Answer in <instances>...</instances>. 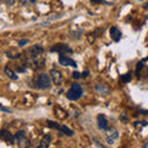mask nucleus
<instances>
[{
  "label": "nucleus",
  "instance_id": "nucleus-1",
  "mask_svg": "<svg viewBox=\"0 0 148 148\" xmlns=\"http://www.w3.org/2000/svg\"><path fill=\"white\" fill-rule=\"evenodd\" d=\"M25 66L31 67L32 69H40L45 67V56L42 54H36V56H31L30 58L26 59V64Z\"/></svg>",
  "mask_w": 148,
  "mask_h": 148
},
{
  "label": "nucleus",
  "instance_id": "nucleus-2",
  "mask_svg": "<svg viewBox=\"0 0 148 148\" xmlns=\"http://www.w3.org/2000/svg\"><path fill=\"white\" fill-rule=\"evenodd\" d=\"M82 95H83L82 85L80 84H77V83L72 84V86L69 88V90L67 92V98L69 100H78V99L82 98Z\"/></svg>",
  "mask_w": 148,
  "mask_h": 148
},
{
  "label": "nucleus",
  "instance_id": "nucleus-3",
  "mask_svg": "<svg viewBox=\"0 0 148 148\" xmlns=\"http://www.w3.org/2000/svg\"><path fill=\"white\" fill-rule=\"evenodd\" d=\"M51 83H52V79H51V77L48 74H46V73L38 74V77H37V86L40 89H48L51 86Z\"/></svg>",
  "mask_w": 148,
  "mask_h": 148
},
{
  "label": "nucleus",
  "instance_id": "nucleus-4",
  "mask_svg": "<svg viewBox=\"0 0 148 148\" xmlns=\"http://www.w3.org/2000/svg\"><path fill=\"white\" fill-rule=\"evenodd\" d=\"M119 136H120V132L117 128L110 127L106 130V142H108L109 145H114V143L119 140Z\"/></svg>",
  "mask_w": 148,
  "mask_h": 148
},
{
  "label": "nucleus",
  "instance_id": "nucleus-5",
  "mask_svg": "<svg viewBox=\"0 0 148 148\" xmlns=\"http://www.w3.org/2000/svg\"><path fill=\"white\" fill-rule=\"evenodd\" d=\"M15 141L17 143V146L20 148H27L30 146V140L25 136L24 131H18L15 135Z\"/></svg>",
  "mask_w": 148,
  "mask_h": 148
},
{
  "label": "nucleus",
  "instance_id": "nucleus-6",
  "mask_svg": "<svg viewBox=\"0 0 148 148\" xmlns=\"http://www.w3.org/2000/svg\"><path fill=\"white\" fill-rule=\"evenodd\" d=\"M49 77L51 79H52L53 84L54 85H61L62 84V80H63V74L58 71V69H52V71L49 72Z\"/></svg>",
  "mask_w": 148,
  "mask_h": 148
},
{
  "label": "nucleus",
  "instance_id": "nucleus-7",
  "mask_svg": "<svg viewBox=\"0 0 148 148\" xmlns=\"http://www.w3.org/2000/svg\"><path fill=\"white\" fill-rule=\"evenodd\" d=\"M51 51H52V52H58L59 54H63V53H72V52H73L72 48L69 47V46L63 45V43H58V45L53 46V47L51 48Z\"/></svg>",
  "mask_w": 148,
  "mask_h": 148
},
{
  "label": "nucleus",
  "instance_id": "nucleus-8",
  "mask_svg": "<svg viewBox=\"0 0 148 148\" xmlns=\"http://www.w3.org/2000/svg\"><path fill=\"white\" fill-rule=\"evenodd\" d=\"M59 64H62V66H72V67H74L75 68L77 67V63L73 61L72 58H69V57H67V56H64V54H59Z\"/></svg>",
  "mask_w": 148,
  "mask_h": 148
},
{
  "label": "nucleus",
  "instance_id": "nucleus-9",
  "mask_svg": "<svg viewBox=\"0 0 148 148\" xmlns=\"http://www.w3.org/2000/svg\"><path fill=\"white\" fill-rule=\"evenodd\" d=\"M0 138L8 143H14L15 141V136H12L8 130H0Z\"/></svg>",
  "mask_w": 148,
  "mask_h": 148
},
{
  "label": "nucleus",
  "instance_id": "nucleus-10",
  "mask_svg": "<svg viewBox=\"0 0 148 148\" xmlns=\"http://www.w3.org/2000/svg\"><path fill=\"white\" fill-rule=\"evenodd\" d=\"M98 126L100 130H108L109 128V121L104 114H100L98 116Z\"/></svg>",
  "mask_w": 148,
  "mask_h": 148
},
{
  "label": "nucleus",
  "instance_id": "nucleus-11",
  "mask_svg": "<svg viewBox=\"0 0 148 148\" xmlns=\"http://www.w3.org/2000/svg\"><path fill=\"white\" fill-rule=\"evenodd\" d=\"M51 141H52V136H51V135H45L42 137V140L40 141L38 146H37L36 148H48Z\"/></svg>",
  "mask_w": 148,
  "mask_h": 148
},
{
  "label": "nucleus",
  "instance_id": "nucleus-12",
  "mask_svg": "<svg viewBox=\"0 0 148 148\" xmlns=\"http://www.w3.org/2000/svg\"><path fill=\"white\" fill-rule=\"evenodd\" d=\"M110 35H111V38H112L115 42H119L121 40V31H120L116 26H112L110 29Z\"/></svg>",
  "mask_w": 148,
  "mask_h": 148
},
{
  "label": "nucleus",
  "instance_id": "nucleus-13",
  "mask_svg": "<svg viewBox=\"0 0 148 148\" xmlns=\"http://www.w3.org/2000/svg\"><path fill=\"white\" fill-rule=\"evenodd\" d=\"M95 90L98 91L99 94H101V95H108L109 92H110L109 86L105 85V84H103V83H99V84H96V85H95Z\"/></svg>",
  "mask_w": 148,
  "mask_h": 148
},
{
  "label": "nucleus",
  "instance_id": "nucleus-14",
  "mask_svg": "<svg viewBox=\"0 0 148 148\" xmlns=\"http://www.w3.org/2000/svg\"><path fill=\"white\" fill-rule=\"evenodd\" d=\"M29 53L30 56H36V54H42L43 53V48L41 47L40 45H35V46H32V47L30 48L29 51Z\"/></svg>",
  "mask_w": 148,
  "mask_h": 148
},
{
  "label": "nucleus",
  "instance_id": "nucleus-15",
  "mask_svg": "<svg viewBox=\"0 0 148 148\" xmlns=\"http://www.w3.org/2000/svg\"><path fill=\"white\" fill-rule=\"evenodd\" d=\"M58 131H61L62 133H64V135H67V136H73L74 135L73 130H71V128L67 127V126H64V125H59Z\"/></svg>",
  "mask_w": 148,
  "mask_h": 148
},
{
  "label": "nucleus",
  "instance_id": "nucleus-16",
  "mask_svg": "<svg viewBox=\"0 0 148 148\" xmlns=\"http://www.w3.org/2000/svg\"><path fill=\"white\" fill-rule=\"evenodd\" d=\"M4 72H5V74L6 75L10 78V79H12V80H16L17 79V75H16V73L12 71L11 68H9V67H5V69H4Z\"/></svg>",
  "mask_w": 148,
  "mask_h": 148
},
{
  "label": "nucleus",
  "instance_id": "nucleus-17",
  "mask_svg": "<svg viewBox=\"0 0 148 148\" xmlns=\"http://www.w3.org/2000/svg\"><path fill=\"white\" fill-rule=\"evenodd\" d=\"M121 80H122L123 83L130 82V80H131V73H127V74H125V75H122V77H121Z\"/></svg>",
  "mask_w": 148,
  "mask_h": 148
},
{
  "label": "nucleus",
  "instance_id": "nucleus-18",
  "mask_svg": "<svg viewBox=\"0 0 148 148\" xmlns=\"http://www.w3.org/2000/svg\"><path fill=\"white\" fill-rule=\"evenodd\" d=\"M82 34H83V31H72V36L74 37V38H80L82 37Z\"/></svg>",
  "mask_w": 148,
  "mask_h": 148
},
{
  "label": "nucleus",
  "instance_id": "nucleus-19",
  "mask_svg": "<svg viewBox=\"0 0 148 148\" xmlns=\"http://www.w3.org/2000/svg\"><path fill=\"white\" fill-rule=\"evenodd\" d=\"M47 125H48L49 127H52V128H56V130H58V127H59V123L54 122V121H47Z\"/></svg>",
  "mask_w": 148,
  "mask_h": 148
},
{
  "label": "nucleus",
  "instance_id": "nucleus-20",
  "mask_svg": "<svg viewBox=\"0 0 148 148\" xmlns=\"http://www.w3.org/2000/svg\"><path fill=\"white\" fill-rule=\"evenodd\" d=\"M143 68V63H138V66L136 68V73H137V77H140V73H141V69Z\"/></svg>",
  "mask_w": 148,
  "mask_h": 148
},
{
  "label": "nucleus",
  "instance_id": "nucleus-21",
  "mask_svg": "<svg viewBox=\"0 0 148 148\" xmlns=\"http://www.w3.org/2000/svg\"><path fill=\"white\" fill-rule=\"evenodd\" d=\"M27 43H29V40H20L18 41V46H20V47H24V46Z\"/></svg>",
  "mask_w": 148,
  "mask_h": 148
},
{
  "label": "nucleus",
  "instance_id": "nucleus-22",
  "mask_svg": "<svg viewBox=\"0 0 148 148\" xmlns=\"http://www.w3.org/2000/svg\"><path fill=\"white\" fill-rule=\"evenodd\" d=\"M121 120H122V122H125V123L128 122V117H126V114H125V112L121 115Z\"/></svg>",
  "mask_w": 148,
  "mask_h": 148
},
{
  "label": "nucleus",
  "instance_id": "nucleus-23",
  "mask_svg": "<svg viewBox=\"0 0 148 148\" xmlns=\"http://www.w3.org/2000/svg\"><path fill=\"white\" fill-rule=\"evenodd\" d=\"M80 77H82V74L79 72H74L73 73V78H74V79H78V78H80Z\"/></svg>",
  "mask_w": 148,
  "mask_h": 148
},
{
  "label": "nucleus",
  "instance_id": "nucleus-24",
  "mask_svg": "<svg viewBox=\"0 0 148 148\" xmlns=\"http://www.w3.org/2000/svg\"><path fill=\"white\" fill-rule=\"evenodd\" d=\"M8 5H14V3H15V0H4Z\"/></svg>",
  "mask_w": 148,
  "mask_h": 148
},
{
  "label": "nucleus",
  "instance_id": "nucleus-25",
  "mask_svg": "<svg viewBox=\"0 0 148 148\" xmlns=\"http://www.w3.org/2000/svg\"><path fill=\"white\" fill-rule=\"evenodd\" d=\"M88 75H89V72H88V71H85L84 73H83V74H82V77H84V78H86Z\"/></svg>",
  "mask_w": 148,
  "mask_h": 148
},
{
  "label": "nucleus",
  "instance_id": "nucleus-26",
  "mask_svg": "<svg viewBox=\"0 0 148 148\" xmlns=\"http://www.w3.org/2000/svg\"><path fill=\"white\" fill-rule=\"evenodd\" d=\"M18 1H20L21 4H26L27 1H29V0H18Z\"/></svg>",
  "mask_w": 148,
  "mask_h": 148
},
{
  "label": "nucleus",
  "instance_id": "nucleus-27",
  "mask_svg": "<svg viewBox=\"0 0 148 148\" xmlns=\"http://www.w3.org/2000/svg\"><path fill=\"white\" fill-rule=\"evenodd\" d=\"M36 1V0H31V3H35Z\"/></svg>",
  "mask_w": 148,
  "mask_h": 148
},
{
  "label": "nucleus",
  "instance_id": "nucleus-28",
  "mask_svg": "<svg viewBox=\"0 0 148 148\" xmlns=\"http://www.w3.org/2000/svg\"><path fill=\"white\" fill-rule=\"evenodd\" d=\"M145 8H146V9H147V8H148V4H147V5H146V6H145Z\"/></svg>",
  "mask_w": 148,
  "mask_h": 148
},
{
  "label": "nucleus",
  "instance_id": "nucleus-29",
  "mask_svg": "<svg viewBox=\"0 0 148 148\" xmlns=\"http://www.w3.org/2000/svg\"><path fill=\"white\" fill-rule=\"evenodd\" d=\"M138 1H143V0H138Z\"/></svg>",
  "mask_w": 148,
  "mask_h": 148
},
{
  "label": "nucleus",
  "instance_id": "nucleus-30",
  "mask_svg": "<svg viewBox=\"0 0 148 148\" xmlns=\"http://www.w3.org/2000/svg\"><path fill=\"white\" fill-rule=\"evenodd\" d=\"M0 4H1V0H0Z\"/></svg>",
  "mask_w": 148,
  "mask_h": 148
},
{
  "label": "nucleus",
  "instance_id": "nucleus-31",
  "mask_svg": "<svg viewBox=\"0 0 148 148\" xmlns=\"http://www.w3.org/2000/svg\"><path fill=\"white\" fill-rule=\"evenodd\" d=\"M121 148H125V147H121Z\"/></svg>",
  "mask_w": 148,
  "mask_h": 148
}]
</instances>
